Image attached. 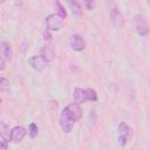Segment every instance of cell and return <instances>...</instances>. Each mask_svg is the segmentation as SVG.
Masks as SVG:
<instances>
[{
    "label": "cell",
    "instance_id": "ba28073f",
    "mask_svg": "<svg viewBox=\"0 0 150 150\" xmlns=\"http://www.w3.org/2000/svg\"><path fill=\"white\" fill-rule=\"evenodd\" d=\"M70 47L76 52H82L86 48V42L80 34H73L70 38Z\"/></svg>",
    "mask_w": 150,
    "mask_h": 150
},
{
    "label": "cell",
    "instance_id": "d6986e66",
    "mask_svg": "<svg viewBox=\"0 0 150 150\" xmlns=\"http://www.w3.org/2000/svg\"><path fill=\"white\" fill-rule=\"evenodd\" d=\"M149 5H150V1H149Z\"/></svg>",
    "mask_w": 150,
    "mask_h": 150
},
{
    "label": "cell",
    "instance_id": "277c9868",
    "mask_svg": "<svg viewBox=\"0 0 150 150\" xmlns=\"http://www.w3.org/2000/svg\"><path fill=\"white\" fill-rule=\"evenodd\" d=\"M134 27H135V30L138 35L141 36H145L148 35L149 33V27H148V23L144 19L143 15L141 14H136L134 16Z\"/></svg>",
    "mask_w": 150,
    "mask_h": 150
},
{
    "label": "cell",
    "instance_id": "ac0fdd59",
    "mask_svg": "<svg viewBox=\"0 0 150 150\" xmlns=\"http://www.w3.org/2000/svg\"><path fill=\"white\" fill-rule=\"evenodd\" d=\"M84 6H86V8L88 11H91L95 7V2L94 1H84Z\"/></svg>",
    "mask_w": 150,
    "mask_h": 150
},
{
    "label": "cell",
    "instance_id": "8992f818",
    "mask_svg": "<svg viewBox=\"0 0 150 150\" xmlns=\"http://www.w3.org/2000/svg\"><path fill=\"white\" fill-rule=\"evenodd\" d=\"M28 62H29L30 67L36 71H42L47 66V62L45 61V59L41 55H33L32 57H29Z\"/></svg>",
    "mask_w": 150,
    "mask_h": 150
},
{
    "label": "cell",
    "instance_id": "8fae6325",
    "mask_svg": "<svg viewBox=\"0 0 150 150\" xmlns=\"http://www.w3.org/2000/svg\"><path fill=\"white\" fill-rule=\"evenodd\" d=\"M40 55L45 59V61L48 63V62H52L54 59H55V52L53 49L52 46L49 45H46L41 48V52H40Z\"/></svg>",
    "mask_w": 150,
    "mask_h": 150
},
{
    "label": "cell",
    "instance_id": "9c48e42d",
    "mask_svg": "<svg viewBox=\"0 0 150 150\" xmlns=\"http://www.w3.org/2000/svg\"><path fill=\"white\" fill-rule=\"evenodd\" d=\"M59 122H60V127H61V129L63 130L64 134H69V132L73 130L74 124H75V122H73L70 118H68L67 115H66L63 111H61L60 121H59Z\"/></svg>",
    "mask_w": 150,
    "mask_h": 150
},
{
    "label": "cell",
    "instance_id": "52a82bcc",
    "mask_svg": "<svg viewBox=\"0 0 150 150\" xmlns=\"http://www.w3.org/2000/svg\"><path fill=\"white\" fill-rule=\"evenodd\" d=\"M26 135V129L21 125H16L11 130V142L12 143H20Z\"/></svg>",
    "mask_w": 150,
    "mask_h": 150
},
{
    "label": "cell",
    "instance_id": "30bf717a",
    "mask_svg": "<svg viewBox=\"0 0 150 150\" xmlns=\"http://www.w3.org/2000/svg\"><path fill=\"white\" fill-rule=\"evenodd\" d=\"M0 135H1V149L6 150L7 149V143L11 141V131H9V127L5 123H1V128H0Z\"/></svg>",
    "mask_w": 150,
    "mask_h": 150
},
{
    "label": "cell",
    "instance_id": "3957f363",
    "mask_svg": "<svg viewBox=\"0 0 150 150\" xmlns=\"http://www.w3.org/2000/svg\"><path fill=\"white\" fill-rule=\"evenodd\" d=\"M62 111L73 122H77L82 117V109H81L80 104H77V103H70V104H68L67 107H64L62 109Z\"/></svg>",
    "mask_w": 150,
    "mask_h": 150
},
{
    "label": "cell",
    "instance_id": "6da1fadb",
    "mask_svg": "<svg viewBox=\"0 0 150 150\" xmlns=\"http://www.w3.org/2000/svg\"><path fill=\"white\" fill-rule=\"evenodd\" d=\"M73 100L74 103L81 104L84 102H95L97 100V94L94 89H82V88H75L73 91Z\"/></svg>",
    "mask_w": 150,
    "mask_h": 150
},
{
    "label": "cell",
    "instance_id": "5bb4252c",
    "mask_svg": "<svg viewBox=\"0 0 150 150\" xmlns=\"http://www.w3.org/2000/svg\"><path fill=\"white\" fill-rule=\"evenodd\" d=\"M110 15H111V21H112V25L115 27H120L121 22H122V16L120 14V12L117 11V8H112L111 12H110Z\"/></svg>",
    "mask_w": 150,
    "mask_h": 150
},
{
    "label": "cell",
    "instance_id": "4fadbf2b",
    "mask_svg": "<svg viewBox=\"0 0 150 150\" xmlns=\"http://www.w3.org/2000/svg\"><path fill=\"white\" fill-rule=\"evenodd\" d=\"M68 6H69V8L71 11V14L74 16H77V18L82 16V8H81L80 2H77V1H68Z\"/></svg>",
    "mask_w": 150,
    "mask_h": 150
},
{
    "label": "cell",
    "instance_id": "7c38bea8",
    "mask_svg": "<svg viewBox=\"0 0 150 150\" xmlns=\"http://www.w3.org/2000/svg\"><path fill=\"white\" fill-rule=\"evenodd\" d=\"M0 57L4 59L5 61H11L12 59V49H11V45L7 41H2L0 45Z\"/></svg>",
    "mask_w": 150,
    "mask_h": 150
},
{
    "label": "cell",
    "instance_id": "e0dca14e",
    "mask_svg": "<svg viewBox=\"0 0 150 150\" xmlns=\"http://www.w3.org/2000/svg\"><path fill=\"white\" fill-rule=\"evenodd\" d=\"M8 81H7V79L6 77H4V76H1L0 77V91L1 93H5L6 90H7V88H8Z\"/></svg>",
    "mask_w": 150,
    "mask_h": 150
},
{
    "label": "cell",
    "instance_id": "2e32d148",
    "mask_svg": "<svg viewBox=\"0 0 150 150\" xmlns=\"http://www.w3.org/2000/svg\"><path fill=\"white\" fill-rule=\"evenodd\" d=\"M38 132H39V128L35 123H30L29 127H28V134L32 138H35L38 136Z\"/></svg>",
    "mask_w": 150,
    "mask_h": 150
},
{
    "label": "cell",
    "instance_id": "5b68a950",
    "mask_svg": "<svg viewBox=\"0 0 150 150\" xmlns=\"http://www.w3.org/2000/svg\"><path fill=\"white\" fill-rule=\"evenodd\" d=\"M63 26V19H61L56 13L55 14H49L46 18V27L48 30H59Z\"/></svg>",
    "mask_w": 150,
    "mask_h": 150
},
{
    "label": "cell",
    "instance_id": "9a60e30c",
    "mask_svg": "<svg viewBox=\"0 0 150 150\" xmlns=\"http://www.w3.org/2000/svg\"><path fill=\"white\" fill-rule=\"evenodd\" d=\"M54 6H55V8H56V14H57L61 19H64V18L67 16V12H66L64 7L61 5V2L56 1V2H54Z\"/></svg>",
    "mask_w": 150,
    "mask_h": 150
},
{
    "label": "cell",
    "instance_id": "7a4b0ae2",
    "mask_svg": "<svg viewBox=\"0 0 150 150\" xmlns=\"http://www.w3.org/2000/svg\"><path fill=\"white\" fill-rule=\"evenodd\" d=\"M117 134H118V144L121 146H124L129 138L132 137V129L124 122H121L117 127Z\"/></svg>",
    "mask_w": 150,
    "mask_h": 150
}]
</instances>
